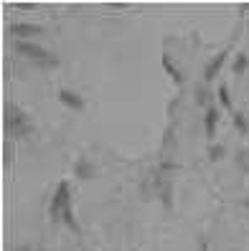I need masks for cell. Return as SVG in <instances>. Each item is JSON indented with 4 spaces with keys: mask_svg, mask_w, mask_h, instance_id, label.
<instances>
[{
    "mask_svg": "<svg viewBox=\"0 0 249 251\" xmlns=\"http://www.w3.org/2000/svg\"><path fill=\"white\" fill-rule=\"evenodd\" d=\"M216 97H219V104H221L226 112L234 114V104H231V92H229V86L226 84H219V89H216Z\"/></svg>",
    "mask_w": 249,
    "mask_h": 251,
    "instance_id": "obj_12",
    "label": "cell"
},
{
    "mask_svg": "<svg viewBox=\"0 0 249 251\" xmlns=\"http://www.w3.org/2000/svg\"><path fill=\"white\" fill-rule=\"evenodd\" d=\"M214 99H216V94L211 92V86L206 81H196V86H194V104L206 112L214 104Z\"/></svg>",
    "mask_w": 249,
    "mask_h": 251,
    "instance_id": "obj_7",
    "label": "cell"
},
{
    "mask_svg": "<svg viewBox=\"0 0 249 251\" xmlns=\"http://www.w3.org/2000/svg\"><path fill=\"white\" fill-rule=\"evenodd\" d=\"M163 69L168 71V76H170V79H173L175 84H178V86H183V84H186V76H183V71H181V66H178V64H173L168 53L163 56Z\"/></svg>",
    "mask_w": 249,
    "mask_h": 251,
    "instance_id": "obj_10",
    "label": "cell"
},
{
    "mask_svg": "<svg viewBox=\"0 0 249 251\" xmlns=\"http://www.w3.org/2000/svg\"><path fill=\"white\" fill-rule=\"evenodd\" d=\"M49 218L54 221V224H64L69 231L82 233L74 213H71V185H69V180H61L56 185V193L49 203Z\"/></svg>",
    "mask_w": 249,
    "mask_h": 251,
    "instance_id": "obj_1",
    "label": "cell"
},
{
    "mask_svg": "<svg viewBox=\"0 0 249 251\" xmlns=\"http://www.w3.org/2000/svg\"><path fill=\"white\" fill-rule=\"evenodd\" d=\"M229 53H231V49H221L216 56H211L209 61H206V66H203V76H201V81H206V84L211 86V84H214V79L219 76V71L224 69Z\"/></svg>",
    "mask_w": 249,
    "mask_h": 251,
    "instance_id": "obj_4",
    "label": "cell"
},
{
    "mask_svg": "<svg viewBox=\"0 0 249 251\" xmlns=\"http://www.w3.org/2000/svg\"><path fill=\"white\" fill-rule=\"evenodd\" d=\"M247 28H249V18H247Z\"/></svg>",
    "mask_w": 249,
    "mask_h": 251,
    "instance_id": "obj_18",
    "label": "cell"
},
{
    "mask_svg": "<svg viewBox=\"0 0 249 251\" xmlns=\"http://www.w3.org/2000/svg\"><path fill=\"white\" fill-rule=\"evenodd\" d=\"M247 69H249V56L244 51H237V56L231 58V71L237 74V76H244Z\"/></svg>",
    "mask_w": 249,
    "mask_h": 251,
    "instance_id": "obj_11",
    "label": "cell"
},
{
    "mask_svg": "<svg viewBox=\"0 0 249 251\" xmlns=\"http://www.w3.org/2000/svg\"><path fill=\"white\" fill-rule=\"evenodd\" d=\"M231 122H234V129H237L239 135H249V117L244 112H234Z\"/></svg>",
    "mask_w": 249,
    "mask_h": 251,
    "instance_id": "obj_13",
    "label": "cell"
},
{
    "mask_svg": "<svg viewBox=\"0 0 249 251\" xmlns=\"http://www.w3.org/2000/svg\"><path fill=\"white\" fill-rule=\"evenodd\" d=\"M16 251H41V249H33V246H18Z\"/></svg>",
    "mask_w": 249,
    "mask_h": 251,
    "instance_id": "obj_17",
    "label": "cell"
},
{
    "mask_svg": "<svg viewBox=\"0 0 249 251\" xmlns=\"http://www.w3.org/2000/svg\"><path fill=\"white\" fill-rule=\"evenodd\" d=\"M242 208H244V211H249V196H244V198H242Z\"/></svg>",
    "mask_w": 249,
    "mask_h": 251,
    "instance_id": "obj_16",
    "label": "cell"
},
{
    "mask_svg": "<svg viewBox=\"0 0 249 251\" xmlns=\"http://www.w3.org/2000/svg\"><path fill=\"white\" fill-rule=\"evenodd\" d=\"M74 178H79V180H94L97 178V165L86 155L77 157V162H74Z\"/></svg>",
    "mask_w": 249,
    "mask_h": 251,
    "instance_id": "obj_8",
    "label": "cell"
},
{
    "mask_svg": "<svg viewBox=\"0 0 249 251\" xmlns=\"http://www.w3.org/2000/svg\"><path fill=\"white\" fill-rule=\"evenodd\" d=\"M5 127H8L13 140H26V137H31L36 132L28 112H23L18 104H8V109H5Z\"/></svg>",
    "mask_w": 249,
    "mask_h": 251,
    "instance_id": "obj_3",
    "label": "cell"
},
{
    "mask_svg": "<svg viewBox=\"0 0 249 251\" xmlns=\"http://www.w3.org/2000/svg\"><path fill=\"white\" fill-rule=\"evenodd\" d=\"M219 117H221V112H219V104H211L206 112H203V129H206V137H209V140H214V135H216Z\"/></svg>",
    "mask_w": 249,
    "mask_h": 251,
    "instance_id": "obj_9",
    "label": "cell"
},
{
    "mask_svg": "<svg viewBox=\"0 0 249 251\" xmlns=\"http://www.w3.org/2000/svg\"><path fill=\"white\" fill-rule=\"evenodd\" d=\"M234 165L239 168V173L249 175V150H247V147H242V150H237V155H234Z\"/></svg>",
    "mask_w": 249,
    "mask_h": 251,
    "instance_id": "obj_14",
    "label": "cell"
},
{
    "mask_svg": "<svg viewBox=\"0 0 249 251\" xmlns=\"http://www.w3.org/2000/svg\"><path fill=\"white\" fill-rule=\"evenodd\" d=\"M58 101H61L66 109H71V112H84L86 109V99L79 92L69 89V86H61V89H58Z\"/></svg>",
    "mask_w": 249,
    "mask_h": 251,
    "instance_id": "obj_5",
    "label": "cell"
},
{
    "mask_svg": "<svg viewBox=\"0 0 249 251\" xmlns=\"http://www.w3.org/2000/svg\"><path fill=\"white\" fill-rule=\"evenodd\" d=\"M13 49H16L18 56L28 58L36 69H56L58 64H61V61H58V56H54L51 51L38 46L36 41H16V43H13Z\"/></svg>",
    "mask_w": 249,
    "mask_h": 251,
    "instance_id": "obj_2",
    "label": "cell"
},
{
    "mask_svg": "<svg viewBox=\"0 0 249 251\" xmlns=\"http://www.w3.org/2000/svg\"><path fill=\"white\" fill-rule=\"evenodd\" d=\"M224 157H226V147L211 142V145H209V160H211V162H221Z\"/></svg>",
    "mask_w": 249,
    "mask_h": 251,
    "instance_id": "obj_15",
    "label": "cell"
},
{
    "mask_svg": "<svg viewBox=\"0 0 249 251\" xmlns=\"http://www.w3.org/2000/svg\"><path fill=\"white\" fill-rule=\"evenodd\" d=\"M10 36L16 41H36L38 36H43V28L36 25V23H13Z\"/></svg>",
    "mask_w": 249,
    "mask_h": 251,
    "instance_id": "obj_6",
    "label": "cell"
}]
</instances>
